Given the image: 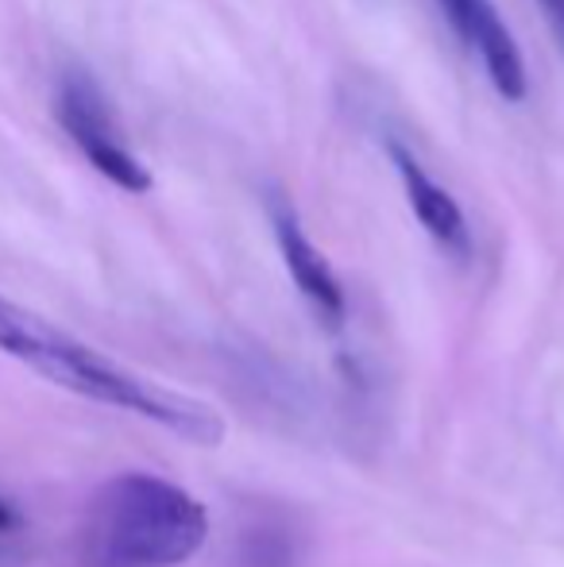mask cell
Returning a JSON list of instances; mask_svg holds the SVG:
<instances>
[{
  "instance_id": "obj_7",
  "label": "cell",
  "mask_w": 564,
  "mask_h": 567,
  "mask_svg": "<svg viewBox=\"0 0 564 567\" xmlns=\"http://www.w3.org/2000/svg\"><path fill=\"white\" fill-rule=\"evenodd\" d=\"M437 4H441V12L452 20V28H457L460 35H464V28H468V23H472L475 8H480L483 0H437Z\"/></svg>"
},
{
  "instance_id": "obj_6",
  "label": "cell",
  "mask_w": 564,
  "mask_h": 567,
  "mask_svg": "<svg viewBox=\"0 0 564 567\" xmlns=\"http://www.w3.org/2000/svg\"><path fill=\"white\" fill-rule=\"evenodd\" d=\"M460 39L480 54L483 70H488L499 97H506V101L526 97V62H522L519 43H514L511 28L503 23V16L495 12L491 0H483V4L475 8L472 23H468Z\"/></svg>"
},
{
  "instance_id": "obj_3",
  "label": "cell",
  "mask_w": 564,
  "mask_h": 567,
  "mask_svg": "<svg viewBox=\"0 0 564 567\" xmlns=\"http://www.w3.org/2000/svg\"><path fill=\"white\" fill-rule=\"evenodd\" d=\"M54 113L59 124L66 127V135L78 143L90 166L98 174H105L113 186L129 189V194H143L151 189V171L129 151L124 135L116 132V120L109 113L105 97L93 85V78L85 74H66L54 97Z\"/></svg>"
},
{
  "instance_id": "obj_8",
  "label": "cell",
  "mask_w": 564,
  "mask_h": 567,
  "mask_svg": "<svg viewBox=\"0 0 564 567\" xmlns=\"http://www.w3.org/2000/svg\"><path fill=\"white\" fill-rule=\"evenodd\" d=\"M16 533H20V514L12 509V502L0 498V540L16 537Z\"/></svg>"
},
{
  "instance_id": "obj_1",
  "label": "cell",
  "mask_w": 564,
  "mask_h": 567,
  "mask_svg": "<svg viewBox=\"0 0 564 567\" xmlns=\"http://www.w3.org/2000/svg\"><path fill=\"white\" fill-rule=\"evenodd\" d=\"M0 351L28 363L35 374H43L47 382L70 390V394L140 413V417L155 421V425L171 429L194 444H221V436H225V421L213 405L140 379L129 367L113 363L90 343L66 337L62 329L12 306L8 298H0Z\"/></svg>"
},
{
  "instance_id": "obj_5",
  "label": "cell",
  "mask_w": 564,
  "mask_h": 567,
  "mask_svg": "<svg viewBox=\"0 0 564 567\" xmlns=\"http://www.w3.org/2000/svg\"><path fill=\"white\" fill-rule=\"evenodd\" d=\"M391 155H394V166H399L402 189H407V202H410V209H414L418 225L433 236L437 247H444L449 255L464 259L472 239H468V225H464V213H460L457 197H452L444 186H437V182L429 178L425 166L418 163L407 147L394 143Z\"/></svg>"
},
{
  "instance_id": "obj_4",
  "label": "cell",
  "mask_w": 564,
  "mask_h": 567,
  "mask_svg": "<svg viewBox=\"0 0 564 567\" xmlns=\"http://www.w3.org/2000/svg\"><path fill=\"white\" fill-rule=\"evenodd\" d=\"M271 225H275V239H279L283 262H286V270H290L298 293L314 306V313L321 317L329 329H340V324H345V290H340L329 259L317 251V244L306 236V228H301L298 213L286 202L271 205Z\"/></svg>"
},
{
  "instance_id": "obj_9",
  "label": "cell",
  "mask_w": 564,
  "mask_h": 567,
  "mask_svg": "<svg viewBox=\"0 0 564 567\" xmlns=\"http://www.w3.org/2000/svg\"><path fill=\"white\" fill-rule=\"evenodd\" d=\"M542 8L550 12L553 28H557V31H561V39H564V0H542Z\"/></svg>"
},
{
  "instance_id": "obj_2",
  "label": "cell",
  "mask_w": 564,
  "mask_h": 567,
  "mask_svg": "<svg viewBox=\"0 0 564 567\" xmlns=\"http://www.w3.org/2000/svg\"><path fill=\"white\" fill-rule=\"evenodd\" d=\"M209 537V509L158 475L124 471L90 502L85 567H178Z\"/></svg>"
}]
</instances>
